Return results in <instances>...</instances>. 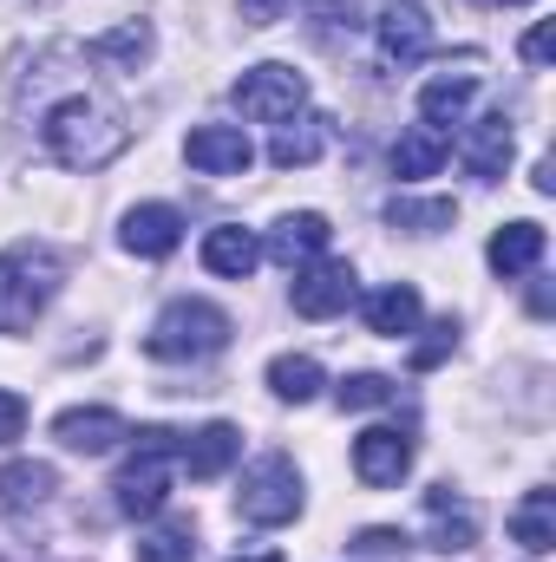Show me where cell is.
I'll use <instances>...</instances> for the list:
<instances>
[{"label": "cell", "mask_w": 556, "mask_h": 562, "mask_svg": "<svg viewBox=\"0 0 556 562\" xmlns=\"http://www.w3.org/2000/svg\"><path fill=\"white\" fill-rule=\"evenodd\" d=\"M40 144H46V157L66 164V170H105V164L132 144V125H125V112H119L112 99H99V92H66L59 105L40 112Z\"/></svg>", "instance_id": "obj_1"}, {"label": "cell", "mask_w": 556, "mask_h": 562, "mask_svg": "<svg viewBox=\"0 0 556 562\" xmlns=\"http://www.w3.org/2000/svg\"><path fill=\"white\" fill-rule=\"evenodd\" d=\"M53 294H59V256L53 249H40V243L0 249V334H26Z\"/></svg>", "instance_id": "obj_2"}, {"label": "cell", "mask_w": 556, "mask_h": 562, "mask_svg": "<svg viewBox=\"0 0 556 562\" xmlns=\"http://www.w3.org/2000/svg\"><path fill=\"white\" fill-rule=\"evenodd\" d=\"M138 445H132V458H125V471H119V510L125 517H157L164 504H170V458H177V445H184V431H170V425H138L132 431Z\"/></svg>", "instance_id": "obj_3"}, {"label": "cell", "mask_w": 556, "mask_h": 562, "mask_svg": "<svg viewBox=\"0 0 556 562\" xmlns=\"http://www.w3.org/2000/svg\"><path fill=\"white\" fill-rule=\"evenodd\" d=\"M144 347H151V360H210L230 347V314L210 301H170Z\"/></svg>", "instance_id": "obj_4"}, {"label": "cell", "mask_w": 556, "mask_h": 562, "mask_svg": "<svg viewBox=\"0 0 556 562\" xmlns=\"http://www.w3.org/2000/svg\"><path fill=\"white\" fill-rule=\"evenodd\" d=\"M236 510H243L249 524H263V530H281V524H294V517H301V471H294L281 451L256 458V464L243 471Z\"/></svg>", "instance_id": "obj_5"}, {"label": "cell", "mask_w": 556, "mask_h": 562, "mask_svg": "<svg viewBox=\"0 0 556 562\" xmlns=\"http://www.w3.org/2000/svg\"><path fill=\"white\" fill-rule=\"evenodd\" d=\"M230 99H236V112L243 119H256V125H281V119H294L301 105H308V79L294 72V66H249L236 86H230Z\"/></svg>", "instance_id": "obj_6"}, {"label": "cell", "mask_w": 556, "mask_h": 562, "mask_svg": "<svg viewBox=\"0 0 556 562\" xmlns=\"http://www.w3.org/2000/svg\"><path fill=\"white\" fill-rule=\"evenodd\" d=\"M478 53H458V66H445V72H432L425 79V92H419V125H432V132H445V125H458L465 119V105H471V92H478Z\"/></svg>", "instance_id": "obj_7"}, {"label": "cell", "mask_w": 556, "mask_h": 562, "mask_svg": "<svg viewBox=\"0 0 556 562\" xmlns=\"http://www.w3.org/2000/svg\"><path fill=\"white\" fill-rule=\"evenodd\" d=\"M354 471H360V484L393 491V484L413 471V438H407V431H393V425L360 431V438H354Z\"/></svg>", "instance_id": "obj_8"}, {"label": "cell", "mask_w": 556, "mask_h": 562, "mask_svg": "<svg viewBox=\"0 0 556 562\" xmlns=\"http://www.w3.org/2000/svg\"><path fill=\"white\" fill-rule=\"evenodd\" d=\"M184 157H190V170H203V177H243L249 164H256V144L243 125H197L190 144H184Z\"/></svg>", "instance_id": "obj_9"}, {"label": "cell", "mask_w": 556, "mask_h": 562, "mask_svg": "<svg viewBox=\"0 0 556 562\" xmlns=\"http://www.w3.org/2000/svg\"><path fill=\"white\" fill-rule=\"evenodd\" d=\"M288 301H294L301 321H334L354 301V269L347 262H308L294 276V288H288Z\"/></svg>", "instance_id": "obj_10"}, {"label": "cell", "mask_w": 556, "mask_h": 562, "mask_svg": "<svg viewBox=\"0 0 556 562\" xmlns=\"http://www.w3.org/2000/svg\"><path fill=\"white\" fill-rule=\"evenodd\" d=\"M53 438H59L66 451H79V458H105L119 438H132V425L119 419L112 406H73V413L53 419Z\"/></svg>", "instance_id": "obj_11"}, {"label": "cell", "mask_w": 556, "mask_h": 562, "mask_svg": "<svg viewBox=\"0 0 556 562\" xmlns=\"http://www.w3.org/2000/svg\"><path fill=\"white\" fill-rule=\"evenodd\" d=\"M425 53H432V20L419 13V0H393V7L380 13V59L407 72Z\"/></svg>", "instance_id": "obj_12"}, {"label": "cell", "mask_w": 556, "mask_h": 562, "mask_svg": "<svg viewBox=\"0 0 556 562\" xmlns=\"http://www.w3.org/2000/svg\"><path fill=\"white\" fill-rule=\"evenodd\" d=\"M236 451H243V431L230 419H216V425H203V431H190V438L177 445V464H184L197 484H210V477H223V471L236 464Z\"/></svg>", "instance_id": "obj_13"}, {"label": "cell", "mask_w": 556, "mask_h": 562, "mask_svg": "<svg viewBox=\"0 0 556 562\" xmlns=\"http://www.w3.org/2000/svg\"><path fill=\"white\" fill-rule=\"evenodd\" d=\"M125 249L132 256H144V262H157V256H170L177 243H184V216L170 210V203H138L132 216H125Z\"/></svg>", "instance_id": "obj_14"}, {"label": "cell", "mask_w": 556, "mask_h": 562, "mask_svg": "<svg viewBox=\"0 0 556 562\" xmlns=\"http://www.w3.org/2000/svg\"><path fill=\"white\" fill-rule=\"evenodd\" d=\"M465 170L478 177V183H498L504 177V164H511V119L504 112H485L471 132H465Z\"/></svg>", "instance_id": "obj_15"}, {"label": "cell", "mask_w": 556, "mask_h": 562, "mask_svg": "<svg viewBox=\"0 0 556 562\" xmlns=\"http://www.w3.org/2000/svg\"><path fill=\"white\" fill-rule=\"evenodd\" d=\"M327 216H314V210H301V216H281L276 229H269V256H276L281 269H308L321 249H327Z\"/></svg>", "instance_id": "obj_16"}, {"label": "cell", "mask_w": 556, "mask_h": 562, "mask_svg": "<svg viewBox=\"0 0 556 562\" xmlns=\"http://www.w3.org/2000/svg\"><path fill=\"white\" fill-rule=\"evenodd\" d=\"M321 150H327V119H321V112H294V119L276 125L269 164H276V170H301V164H314Z\"/></svg>", "instance_id": "obj_17"}, {"label": "cell", "mask_w": 556, "mask_h": 562, "mask_svg": "<svg viewBox=\"0 0 556 562\" xmlns=\"http://www.w3.org/2000/svg\"><path fill=\"white\" fill-rule=\"evenodd\" d=\"M263 262V243L243 229V223H223L203 236V269L210 276H230V281H249V269Z\"/></svg>", "instance_id": "obj_18"}, {"label": "cell", "mask_w": 556, "mask_h": 562, "mask_svg": "<svg viewBox=\"0 0 556 562\" xmlns=\"http://www.w3.org/2000/svg\"><path fill=\"white\" fill-rule=\"evenodd\" d=\"M544 223H504L498 236H491V249H485V262L498 269V276H531L537 262H544Z\"/></svg>", "instance_id": "obj_19"}, {"label": "cell", "mask_w": 556, "mask_h": 562, "mask_svg": "<svg viewBox=\"0 0 556 562\" xmlns=\"http://www.w3.org/2000/svg\"><path fill=\"white\" fill-rule=\"evenodd\" d=\"M452 157V138L445 132H432V125H413V132H400V144H393V177H407V183H419V177H438V164Z\"/></svg>", "instance_id": "obj_20"}, {"label": "cell", "mask_w": 556, "mask_h": 562, "mask_svg": "<svg viewBox=\"0 0 556 562\" xmlns=\"http://www.w3.org/2000/svg\"><path fill=\"white\" fill-rule=\"evenodd\" d=\"M53 491H59V471L40 464V458H13V464L0 471V504H7V510H33V504H46Z\"/></svg>", "instance_id": "obj_21"}, {"label": "cell", "mask_w": 556, "mask_h": 562, "mask_svg": "<svg viewBox=\"0 0 556 562\" xmlns=\"http://www.w3.org/2000/svg\"><path fill=\"white\" fill-rule=\"evenodd\" d=\"M367 327H374V334H387V340L413 334V327H419V288H413V281H387V288L367 301Z\"/></svg>", "instance_id": "obj_22"}, {"label": "cell", "mask_w": 556, "mask_h": 562, "mask_svg": "<svg viewBox=\"0 0 556 562\" xmlns=\"http://www.w3.org/2000/svg\"><path fill=\"white\" fill-rule=\"evenodd\" d=\"M511 537H518L531 557L556 550V491H531V497L511 510Z\"/></svg>", "instance_id": "obj_23"}, {"label": "cell", "mask_w": 556, "mask_h": 562, "mask_svg": "<svg viewBox=\"0 0 556 562\" xmlns=\"http://www.w3.org/2000/svg\"><path fill=\"white\" fill-rule=\"evenodd\" d=\"M425 510H432V537H438V550H471V543H478V517H471L465 504H452L445 484L425 497Z\"/></svg>", "instance_id": "obj_24"}, {"label": "cell", "mask_w": 556, "mask_h": 562, "mask_svg": "<svg viewBox=\"0 0 556 562\" xmlns=\"http://www.w3.org/2000/svg\"><path fill=\"white\" fill-rule=\"evenodd\" d=\"M269 386H276V400H288V406H308L327 380H321V360H308V353H281L276 367H269Z\"/></svg>", "instance_id": "obj_25"}, {"label": "cell", "mask_w": 556, "mask_h": 562, "mask_svg": "<svg viewBox=\"0 0 556 562\" xmlns=\"http://www.w3.org/2000/svg\"><path fill=\"white\" fill-rule=\"evenodd\" d=\"M92 59H105V66H132V72H138L144 59H151V26H144V20H125V26L99 33V40H92Z\"/></svg>", "instance_id": "obj_26"}, {"label": "cell", "mask_w": 556, "mask_h": 562, "mask_svg": "<svg viewBox=\"0 0 556 562\" xmlns=\"http://www.w3.org/2000/svg\"><path fill=\"white\" fill-rule=\"evenodd\" d=\"M387 223H393V229H413V236H438V229H452V223H458V210H452L445 196H432V203L393 196V203H387Z\"/></svg>", "instance_id": "obj_27"}, {"label": "cell", "mask_w": 556, "mask_h": 562, "mask_svg": "<svg viewBox=\"0 0 556 562\" xmlns=\"http://www.w3.org/2000/svg\"><path fill=\"white\" fill-rule=\"evenodd\" d=\"M190 557H197L190 517H170V524H157L151 537H138V562H190Z\"/></svg>", "instance_id": "obj_28"}, {"label": "cell", "mask_w": 556, "mask_h": 562, "mask_svg": "<svg viewBox=\"0 0 556 562\" xmlns=\"http://www.w3.org/2000/svg\"><path fill=\"white\" fill-rule=\"evenodd\" d=\"M393 380L387 373H347L341 386H334V400H341V413H374V406H393Z\"/></svg>", "instance_id": "obj_29"}, {"label": "cell", "mask_w": 556, "mask_h": 562, "mask_svg": "<svg viewBox=\"0 0 556 562\" xmlns=\"http://www.w3.org/2000/svg\"><path fill=\"white\" fill-rule=\"evenodd\" d=\"M425 334H432V340H419V347H413V367H419V373H425V367H438V360L452 353L458 327H452V321H438V327H425Z\"/></svg>", "instance_id": "obj_30"}, {"label": "cell", "mask_w": 556, "mask_h": 562, "mask_svg": "<svg viewBox=\"0 0 556 562\" xmlns=\"http://www.w3.org/2000/svg\"><path fill=\"white\" fill-rule=\"evenodd\" d=\"M301 7H308L321 26H347V33L360 26V0H301Z\"/></svg>", "instance_id": "obj_31"}, {"label": "cell", "mask_w": 556, "mask_h": 562, "mask_svg": "<svg viewBox=\"0 0 556 562\" xmlns=\"http://www.w3.org/2000/svg\"><path fill=\"white\" fill-rule=\"evenodd\" d=\"M20 431H26V400H20V393H7V386H0V445H13V438H20Z\"/></svg>", "instance_id": "obj_32"}, {"label": "cell", "mask_w": 556, "mask_h": 562, "mask_svg": "<svg viewBox=\"0 0 556 562\" xmlns=\"http://www.w3.org/2000/svg\"><path fill=\"white\" fill-rule=\"evenodd\" d=\"M400 543H407L400 530H360V537H354V550H360V557H393Z\"/></svg>", "instance_id": "obj_33"}, {"label": "cell", "mask_w": 556, "mask_h": 562, "mask_svg": "<svg viewBox=\"0 0 556 562\" xmlns=\"http://www.w3.org/2000/svg\"><path fill=\"white\" fill-rule=\"evenodd\" d=\"M281 7L288 0H236V13H243V26H276Z\"/></svg>", "instance_id": "obj_34"}, {"label": "cell", "mask_w": 556, "mask_h": 562, "mask_svg": "<svg viewBox=\"0 0 556 562\" xmlns=\"http://www.w3.org/2000/svg\"><path fill=\"white\" fill-rule=\"evenodd\" d=\"M524 59H531V66H551V26H531V33H524Z\"/></svg>", "instance_id": "obj_35"}, {"label": "cell", "mask_w": 556, "mask_h": 562, "mask_svg": "<svg viewBox=\"0 0 556 562\" xmlns=\"http://www.w3.org/2000/svg\"><path fill=\"white\" fill-rule=\"evenodd\" d=\"M478 7H531V0H478Z\"/></svg>", "instance_id": "obj_36"}, {"label": "cell", "mask_w": 556, "mask_h": 562, "mask_svg": "<svg viewBox=\"0 0 556 562\" xmlns=\"http://www.w3.org/2000/svg\"><path fill=\"white\" fill-rule=\"evenodd\" d=\"M236 562H281L276 550H263V557H236Z\"/></svg>", "instance_id": "obj_37"}]
</instances>
